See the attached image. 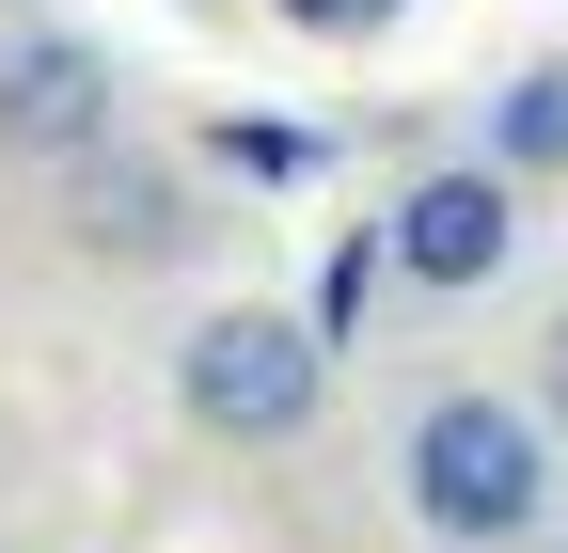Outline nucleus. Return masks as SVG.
Segmentation results:
<instances>
[{"label":"nucleus","mask_w":568,"mask_h":553,"mask_svg":"<svg viewBox=\"0 0 568 553\" xmlns=\"http://www.w3.org/2000/svg\"><path fill=\"white\" fill-rule=\"evenodd\" d=\"M552 411L537 395H426L410 411V443H395V474H410V522L426 537H443V553H521L537 522H552V491H568V474H552Z\"/></svg>","instance_id":"obj_1"},{"label":"nucleus","mask_w":568,"mask_h":553,"mask_svg":"<svg viewBox=\"0 0 568 553\" xmlns=\"http://www.w3.org/2000/svg\"><path fill=\"white\" fill-rule=\"evenodd\" d=\"M332 395V332L316 316H268V301H222L174 332V411L205 443H301Z\"/></svg>","instance_id":"obj_2"},{"label":"nucleus","mask_w":568,"mask_h":553,"mask_svg":"<svg viewBox=\"0 0 568 553\" xmlns=\"http://www.w3.org/2000/svg\"><path fill=\"white\" fill-rule=\"evenodd\" d=\"M379 238H395V269L426 301H474V285H506V253H521V174L506 159H426Z\"/></svg>","instance_id":"obj_3"},{"label":"nucleus","mask_w":568,"mask_h":553,"mask_svg":"<svg viewBox=\"0 0 568 553\" xmlns=\"http://www.w3.org/2000/svg\"><path fill=\"white\" fill-rule=\"evenodd\" d=\"M95 143H111V48L17 32V48H0V159H63V174H80Z\"/></svg>","instance_id":"obj_4"},{"label":"nucleus","mask_w":568,"mask_h":553,"mask_svg":"<svg viewBox=\"0 0 568 553\" xmlns=\"http://www.w3.org/2000/svg\"><path fill=\"white\" fill-rule=\"evenodd\" d=\"M80 253H111V269H190V253H205L190 174H159V159L95 143V159H80Z\"/></svg>","instance_id":"obj_5"},{"label":"nucleus","mask_w":568,"mask_h":553,"mask_svg":"<svg viewBox=\"0 0 568 553\" xmlns=\"http://www.w3.org/2000/svg\"><path fill=\"white\" fill-rule=\"evenodd\" d=\"M489 159H506V174H568V63L506 80V111H489Z\"/></svg>","instance_id":"obj_6"},{"label":"nucleus","mask_w":568,"mask_h":553,"mask_svg":"<svg viewBox=\"0 0 568 553\" xmlns=\"http://www.w3.org/2000/svg\"><path fill=\"white\" fill-rule=\"evenodd\" d=\"M379 285H410V269H395V238H332V253H316V301H301V316L332 332V349H347V332L379 316Z\"/></svg>","instance_id":"obj_7"},{"label":"nucleus","mask_w":568,"mask_h":553,"mask_svg":"<svg viewBox=\"0 0 568 553\" xmlns=\"http://www.w3.org/2000/svg\"><path fill=\"white\" fill-rule=\"evenodd\" d=\"M205 159H222V174H253V190H301V174H316V127H268V111H222V127H205Z\"/></svg>","instance_id":"obj_8"},{"label":"nucleus","mask_w":568,"mask_h":553,"mask_svg":"<svg viewBox=\"0 0 568 553\" xmlns=\"http://www.w3.org/2000/svg\"><path fill=\"white\" fill-rule=\"evenodd\" d=\"M284 17H301V32H379L395 0H284Z\"/></svg>","instance_id":"obj_9"},{"label":"nucleus","mask_w":568,"mask_h":553,"mask_svg":"<svg viewBox=\"0 0 568 553\" xmlns=\"http://www.w3.org/2000/svg\"><path fill=\"white\" fill-rule=\"evenodd\" d=\"M537 411H552V428H568V316L537 332Z\"/></svg>","instance_id":"obj_10"}]
</instances>
